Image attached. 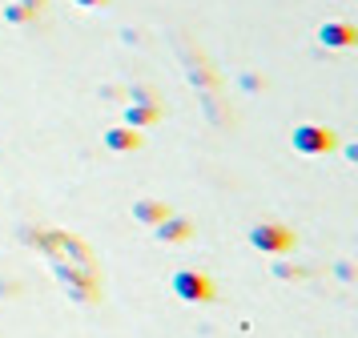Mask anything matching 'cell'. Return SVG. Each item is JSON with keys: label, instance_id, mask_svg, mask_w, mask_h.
<instances>
[{"label": "cell", "instance_id": "obj_1", "mask_svg": "<svg viewBox=\"0 0 358 338\" xmlns=\"http://www.w3.org/2000/svg\"><path fill=\"white\" fill-rule=\"evenodd\" d=\"M173 294H178L181 302H213V298H217L213 282L201 270H178L173 274Z\"/></svg>", "mask_w": 358, "mask_h": 338}, {"label": "cell", "instance_id": "obj_2", "mask_svg": "<svg viewBox=\"0 0 358 338\" xmlns=\"http://www.w3.org/2000/svg\"><path fill=\"white\" fill-rule=\"evenodd\" d=\"M250 241L258 246L262 254H286V250H294V230H286L278 222H258L250 230Z\"/></svg>", "mask_w": 358, "mask_h": 338}, {"label": "cell", "instance_id": "obj_3", "mask_svg": "<svg viewBox=\"0 0 358 338\" xmlns=\"http://www.w3.org/2000/svg\"><path fill=\"white\" fill-rule=\"evenodd\" d=\"M290 141L298 153H306V157H318V153H330L334 149V133L326 125H298L290 133Z\"/></svg>", "mask_w": 358, "mask_h": 338}, {"label": "cell", "instance_id": "obj_4", "mask_svg": "<svg viewBox=\"0 0 358 338\" xmlns=\"http://www.w3.org/2000/svg\"><path fill=\"white\" fill-rule=\"evenodd\" d=\"M318 41L326 48H350V45H358V29L346 24V20H326L322 29H318Z\"/></svg>", "mask_w": 358, "mask_h": 338}, {"label": "cell", "instance_id": "obj_5", "mask_svg": "<svg viewBox=\"0 0 358 338\" xmlns=\"http://www.w3.org/2000/svg\"><path fill=\"white\" fill-rule=\"evenodd\" d=\"M105 145L113 149V153H133V149H141V133L129 125H117V129H105Z\"/></svg>", "mask_w": 358, "mask_h": 338}, {"label": "cell", "instance_id": "obj_6", "mask_svg": "<svg viewBox=\"0 0 358 338\" xmlns=\"http://www.w3.org/2000/svg\"><path fill=\"white\" fill-rule=\"evenodd\" d=\"M133 218L141 225H157L169 218V206L165 202H153V197H145V202H133Z\"/></svg>", "mask_w": 358, "mask_h": 338}, {"label": "cell", "instance_id": "obj_7", "mask_svg": "<svg viewBox=\"0 0 358 338\" xmlns=\"http://www.w3.org/2000/svg\"><path fill=\"white\" fill-rule=\"evenodd\" d=\"M189 230H194V225L185 222V218H165V222L153 225V238L157 241H185L189 238Z\"/></svg>", "mask_w": 358, "mask_h": 338}, {"label": "cell", "instance_id": "obj_8", "mask_svg": "<svg viewBox=\"0 0 358 338\" xmlns=\"http://www.w3.org/2000/svg\"><path fill=\"white\" fill-rule=\"evenodd\" d=\"M125 121H129V129L157 125V121H162V105H129V109H125Z\"/></svg>", "mask_w": 358, "mask_h": 338}, {"label": "cell", "instance_id": "obj_9", "mask_svg": "<svg viewBox=\"0 0 358 338\" xmlns=\"http://www.w3.org/2000/svg\"><path fill=\"white\" fill-rule=\"evenodd\" d=\"M129 97H133V105H157V93H153L149 85H133Z\"/></svg>", "mask_w": 358, "mask_h": 338}, {"label": "cell", "instance_id": "obj_10", "mask_svg": "<svg viewBox=\"0 0 358 338\" xmlns=\"http://www.w3.org/2000/svg\"><path fill=\"white\" fill-rule=\"evenodd\" d=\"M4 20L24 24V20H33V13H29V8H20V4H4Z\"/></svg>", "mask_w": 358, "mask_h": 338}, {"label": "cell", "instance_id": "obj_11", "mask_svg": "<svg viewBox=\"0 0 358 338\" xmlns=\"http://www.w3.org/2000/svg\"><path fill=\"white\" fill-rule=\"evenodd\" d=\"M278 270V278H302L306 270H298V266H274Z\"/></svg>", "mask_w": 358, "mask_h": 338}, {"label": "cell", "instance_id": "obj_12", "mask_svg": "<svg viewBox=\"0 0 358 338\" xmlns=\"http://www.w3.org/2000/svg\"><path fill=\"white\" fill-rule=\"evenodd\" d=\"M13 4H20V8H29V13H41V4H45V0H13Z\"/></svg>", "mask_w": 358, "mask_h": 338}, {"label": "cell", "instance_id": "obj_13", "mask_svg": "<svg viewBox=\"0 0 358 338\" xmlns=\"http://www.w3.org/2000/svg\"><path fill=\"white\" fill-rule=\"evenodd\" d=\"M77 8H101V4H109V0H73Z\"/></svg>", "mask_w": 358, "mask_h": 338}]
</instances>
